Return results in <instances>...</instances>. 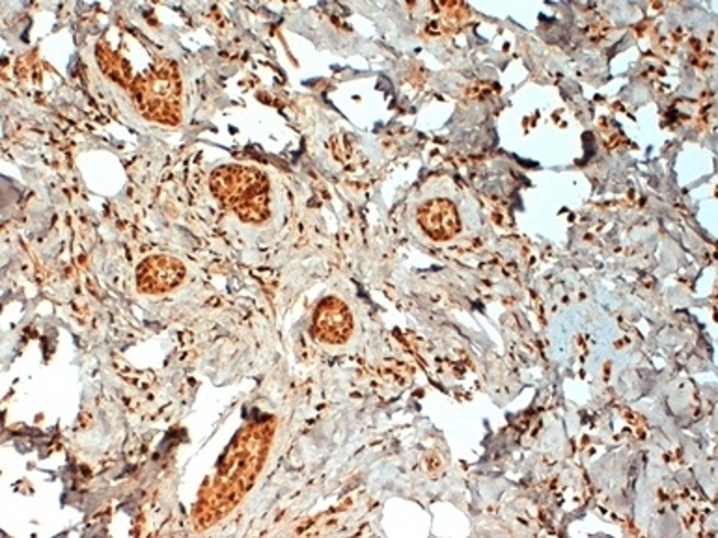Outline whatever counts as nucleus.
<instances>
[{"mask_svg":"<svg viewBox=\"0 0 718 538\" xmlns=\"http://www.w3.org/2000/svg\"><path fill=\"white\" fill-rule=\"evenodd\" d=\"M215 191L244 220H262L267 215V183L251 168H225L215 176Z\"/></svg>","mask_w":718,"mask_h":538,"instance_id":"1","label":"nucleus"},{"mask_svg":"<svg viewBox=\"0 0 718 538\" xmlns=\"http://www.w3.org/2000/svg\"><path fill=\"white\" fill-rule=\"evenodd\" d=\"M353 332L350 308L338 298H325L314 316V334L327 345H342Z\"/></svg>","mask_w":718,"mask_h":538,"instance_id":"2","label":"nucleus"},{"mask_svg":"<svg viewBox=\"0 0 718 538\" xmlns=\"http://www.w3.org/2000/svg\"><path fill=\"white\" fill-rule=\"evenodd\" d=\"M185 277V267L181 261L171 256L148 257L139 267L137 283L139 290L148 295L166 293L178 287Z\"/></svg>","mask_w":718,"mask_h":538,"instance_id":"3","label":"nucleus"},{"mask_svg":"<svg viewBox=\"0 0 718 538\" xmlns=\"http://www.w3.org/2000/svg\"><path fill=\"white\" fill-rule=\"evenodd\" d=\"M418 222L433 241H450L462 230V220L450 200L437 197L420 207Z\"/></svg>","mask_w":718,"mask_h":538,"instance_id":"4","label":"nucleus"}]
</instances>
